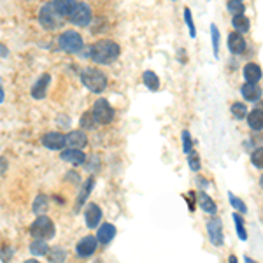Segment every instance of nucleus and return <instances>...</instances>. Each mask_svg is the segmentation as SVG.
Here are the masks:
<instances>
[{"label":"nucleus","mask_w":263,"mask_h":263,"mask_svg":"<svg viewBox=\"0 0 263 263\" xmlns=\"http://www.w3.org/2000/svg\"><path fill=\"white\" fill-rule=\"evenodd\" d=\"M121 55V48L116 40L100 39L90 46V60L97 65H111Z\"/></svg>","instance_id":"obj_1"},{"label":"nucleus","mask_w":263,"mask_h":263,"mask_svg":"<svg viewBox=\"0 0 263 263\" xmlns=\"http://www.w3.org/2000/svg\"><path fill=\"white\" fill-rule=\"evenodd\" d=\"M81 83L92 93H102L107 88V76L97 67H84L81 71Z\"/></svg>","instance_id":"obj_2"},{"label":"nucleus","mask_w":263,"mask_h":263,"mask_svg":"<svg viewBox=\"0 0 263 263\" xmlns=\"http://www.w3.org/2000/svg\"><path fill=\"white\" fill-rule=\"evenodd\" d=\"M37 19H39V25L48 32H53L56 28H60L63 25V18L56 12V9L53 7L51 0L49 2H44L39 9V14H37Z\"/></svg>","instance_id":"obj_3"},{"label":"nucleus","mask_w":263,"mask_h":263,"mask_svg":"<svg viewBox=\"0 0 263 263\" xmlns=\"http://www.w3.org/2000/svg\"><path fill=\"white\" fill-rule=\"evenodd\" d=\"M28 232H30V235L34 237V239L49 240L55 237L56 227H55V223H53V220H49L46 214H40L34 220V223H32L30 228H28Z\"/></svg>","instance_id":"obj_4"},{"label":"nucleus","mask_w":263,"mask_h":263,"mask_svg":"<svg viewBox=\"0 0 263 263\" xmlns=\"http://www.w3.org/2000/svg\"><path fill=\"white\" fill-rule=\"evenodd\" d=\"M58 48H60V51L67 53V55H77V53L83 51L84 40L79 32L65 30L63 34L58 37Z\"/></svg>","instance_id":"obj_5"},{"label":"nucleus","mask_w":263,"mask_h":263,"mask_svg":"<svg viewBox=\"0 0 263 263\" xmlns=\"http://www.w3.org/2000/svg\"><path fill=\"white\" fill-rule=\"evenodd\" d=\"M67 19L72 25H76V27H88V25H92V19H93L92 6H90L88 2H83V0L76 2Z\"/></svg>","instance_id":"obj_6"},{"label":"nucleus","mask_w":263,"mask_h":263,"mask_svg":"<svg viewBox=\"0 0 263 263\" xmlns=\"http://www.w3.org/2000/svg\"><path fill=\"white\" fill-rule=\"evenodd\" d=\"M92 116L97 121V125H109L114 120V109L105 98H97L92 107Z\"/></svg>","instance_id":"obj_7"},{"label":"nucleus","mask_w":263,"mask_h":263,"mask_svg":"<svg viewBox=\"0 0 263 263\" xmlns=\"http://www.w3.org/2000/svg\"><path fill=\"white\" fill-rule=\"evenodd\" d=\"M207 233H209V240L211 244H214L216 248H221L223 246V223H221L220 217H212V220L207 221Z\"/></svg>","instance_id":"obj_8"},{"label":"nucleus","mask_w":263,"mask_h":263,"mask_svg":"<svg viewBox=\"0 0 263 263\" xmlns=\"http://www.w3.org/2000/svg\"><path fill=\"white\" fill-rule=\"evenodd\" d=\"M97 248H98L97 237L86 235L76 244V254L79 258H90V256H93V254H95Z\"/></svg>","instance_id":"obj_9"},{"label":"nucleus","mask_w":263,"mask_h":263,"mask_svg":"<svg viewBox=\"0 0 263 263\" xmlns=\"http://www.w3.org/2000/svg\"><path fill=\"white\" fill-rule=\"evenodd\" d=\"M102 221V209L100 205L95 204V202H90L86 204L84 207V223L88 228H98V225H100Z\"/></svg>","instance_id":"obj_10"},{"label":"nucleus","mask_w":263,"mask_h":263,"mask_svg":"<svg viewBox=\"0 0 263 263\" xmlns=\"http://www.w3.org/2000/svg\"><path fill=\"white\" fill-rule=\"evenodd\" d=\"M40 142L49 151H60L65 147V134H61V132H48V134L42 135Z\"/></svg>","instance_id":"obj_11"},{"label":"nucleus","mask_w":263,"mask_h":263,"mask_svg":"<svg viewBox=\"0 0 263 263\" xmlns=\"http://www.w3.org/2000/svg\"><path fill=\"white\" fill-rule=\"evenodd\" d=\"M88 146V135L83 130H71L65 134V147H74V149H83Z\"/></svg>","instance_id":"obj_12"},{"label":"nucleus","mask_w":263,"mask_h":263,"mask_svg":"<svg viewBox=\"0 0 263 263\" xmlns=\"http://www.w3.org/2000/svg\"><path fill=\"white\" fill-rule=\"evenodd\" d=\"M49 84H51V76H49V74H42V76L35 81V84L32 86V90H30L32 98H35V100H42V98H46Z\"/></svg>","instance_id":"obj_13"},{"label":"nucleus","mask_w":263,"mask_h":263,"mask_svg":"<svg viewBox=\"0 0 263 263\" xmlns=\"http://www.w3.org/2000/svg\"><path fill=\"white\" fill-rule=\"evenodd\" d=\"M60 158L65 163H71L72 167H81L86 162V155L81 149H74V147H67V149L61 151Z\"/></svg>","instance_id":"obj_14"},{"label":"nucleus","mask_w":263,"mask_h":263,"mask_svg":"<svg viewBox=\"0 0 263 263\" xmlns=\"http://www.w3.org/2000/svg\"><path fill=\"white\" fill-rule=\"evenodd\" d=\"M116 237V227H114L113 223H104V225H100L97 230V240H98V244H102V246H107L113 242V239Z\"/></svg>","instance_id":"obj_15"},{"label":"nucleus","mask_w":263,"mask_h":263,"mask_svg":"<svg viewBox=\"0 0 263 263\" xmlns=\"http://www.w3.org/2000/svg\"><path fill=\"white\" fill-rule=\"evenodd\" d=\"M93 188H95V178H93V176H92V178L86 179V183H84L83 190H81V191H79V195H77V199H76V205H74V211L79 212L81 209L84 207L86 200H88L90 193L93 191Z\"/></svg>","instance_id":"obj_16"},{"label":"nucleus","mask_w":263,"mask_h":263,"mask_svg":"<svg viewBox=\"0 0 263 263\" xmlns=\"http://www.w3.org/2000/svg\"><path fill=\"white\" fill-rule=\"evenodd\" d=\"M248 44H246V39L242 37L239 32H233V34L228 35V49L233 53V55H242L246 51Z\"/></svg>","instance_id":"obj_17"},{"label":"nucleus","mask_w":263,"mask_h":263,"mask_svg":"<svg viewBox=\"0 0 263 263\" xmlns=\"http://www.w3.org/2000/svg\"><path fill=\"white\" fill-rule=\"evenodd\" d=\"M240 93H242V97H244L248 102H258L261 98V95H263L261 88L258 86V83H246L240 88Z\"/></svg>","instance_id":"obj_18"},{"label":"nucleus","mask_w":263,"mask_h":263,"mask_svg":"<svg viewBox=\"0 0 263 263\" xmlns=\"http://www.w3.org/2000/svg\"><path fill=\"white\" fill-rule=\"evenodd\" d=\"M263 72H261V67L258 63H248L244 67V79L248 81V83H258V81L261 79Z\"/></svg>","instance_id":"obj_19"},{"label":"nucleus","mask_w":263,"mask_h":263,"mask_svg":"<svg viewBox=\"0 0 263 263\" xmlns=\"http://www.w3.org/2000/svg\"><path fill=\"white\" fill-rule=\"evenodd\" d=\"M246 118H248V125L251 130H256V132L263 130V111L260 107H256V109H253L251 113H248Z\"/></svg>","instance_id":"obj_20"},{"label":"nucleus","mask_w":263,"mask_h":263,"mask_svg":"<svg viewBox=\"0 0 263 263\" xmlns=\"http://www.w3.org/2000/svg\"><path fill=\"white\" fill-rule=\"evenodd\" d=\"M77 0H51L53 7L56 9V12L61 16V18H69V14H71L74 4H76Z\"/></svg>","instance_id":"obj_21"},{"label":"nucleus","mask_w":263,"mask_h":263,"mask_svg":"<svg viewBox=\"0 0 263 263\" xmlns=\"http://www.w3.org/2000/svg\"><path fill=\"white\" fill-rule=\"evenodd\" d=\"M48 209H49V199H48V195H44V193L37 195L35 200H34V204H32V211H34L37 216H40V214H46Z\"/></svg>","instance_id":"obj_22"},{"label":"nucleus","mask_w":263,"mask_h":263,"mask_svg":"<svg viewBox=\"0 0 263 263\" xmlns=\"http://www.w3.org/2000/svg\"><path fill=\"white\" fill-rule=\"evenodd\" d=\"M199 202H200V207H202V211L209 212V214H216V212H217L216 202L205 191H199Z\"/></svg>","instance_id":"obj_23"},{"label":"nucleus","mask_w":263,"mask_h":263,"mask_svg":"<svg viewBox=\"0 0 263 263\" xmlns=\"http://www.w3.org/2000/svg\"><path fill=\"white\" fill-rule=\"evenodd\" d=\"M142 83L149 92H158L160 90V79L153 71H146L142 74Z\"/></svg>","instance_id":"obj_24"},{"label":"nucleus","mask_w":263,"mask_h":263,"mask_svg":"<svg viewBox=\"0 0 263 263\" xmlns=\"http://www.w3.org/2000/svg\"><path fill=\"white\" fill-rule=\"evenodd\" d=\"M30 253L34 256H46L49 253V246H48V240L44 239H34V242L30 244Z\"/></svg>","instance_id":"obj_25"},{"label":"nucleus","mask_w":263,"mask_h":263,"mask_svg":"<svg viewBox=\"0 0 263 263\" xmlns=\"http://www.w3.org/2000/svg\"><path fill=\"white\" fill-rule=\"evenodd\" d=\"M232 25H233V28H235V32H239V34H246V32L249 30V19L246 18L244 14L233 16Z\"/></svg>","instance_id":"obj_26"},{"label":"nucleus","mask_w":263,"mask_h":263,"mask_svg":"<svg viewBox=\"0 0 263 263\" xmlns=\"http://www.w3.org/2000/svg\"><path fill=\"white\" fill-rule=\"evenodd\" d=\"M46 256L49 261H65L67 260V251L63 248H60V246H56V248H49V253Z\"/></svg>","instance_id":"obj_27"},{"label":"nucleus","mask_w":263,"mask_h":263,"mask_svg":"<svg viewBox=\"0 0 263 263\" xmlns=\"http://www.w3.org/2000/svg\"><path fill=\"white\" fill-rule=\"evenodd\" d=\"M84 168L90 172V174H95V172L100 170V158H98L97 155H90V156H86Z\"/></svg>","instance_id":"obj_28"},{"label":"nucleus","mask_w":263,"mask_h":263,"mask_svg":"<svg viewBox=\"0 0 263 263\" xmlns=\"http://www.w3.org/2000/svg\"><path fill=\"white\" fill-rule=\"evenodd\" d=\"M79 126L83 130H95L97 128V121L93 120V116H92V111L90 113H84L83 116H81V121H79Z\"/></svg>","instance_id":"obj_29"},{"label":"nucleus","mask_w":263,"mask_h":263,"mask_svg":"<svg viewBox=\"0 0 263 263\" xmlns=\"http://www.w3.org/2000/svg\"><path fill=\"white\" fill-rule=\"evenodd\" d=\"M230 109H232V114L237 120H244V118L248 116V107H246V104H242V102H233Z\"/></svg>","instance_id":"obj_30"},{"label":"nucleus","mask_w":263,"mask_h":263,"mask_svg":"<svg viewBox=\"0 0 263 263\" xmlns=\"http://www.w3.org/2000/svg\"><path fill=\"white\" fill-rule=\"evenodd\" d=\"M233 221H235L237 235L240 237V240H246V239H248V232H246L244 220H242V216H239V212H235V214H233Z\"/></svg>","instance_id":"obj_31"},{"label":"nucleus","mask_w":263,"mask_h":263,"mask_svg":"<svg viewBox=\"0 0 263 263\" xmlns=\"http://www.w3.org/2000/svg\"><path fill=\"white\" fill-rule=\"evenodd\" d=\"M184 21H186V27H188V30H190V37L195 39L196 30H195V23H193V16H191L190 7H184Z\"/></svg>","instance_id":"obj_32"},{"label":"nucleus","mask_w":263,"mask_h":263,"mask_svg":"<svg viewBox=\"0 0 263 263\" xmlns=\"http://www.w3.org/2000/svg\"><path fill=\"white\" fill-rule=\"evenodd\" d=\"M211 35H212V49H214V56H220V28L216 25H211Z\"/></svg>","instance_id":"obj_33"},{"label":"nucleus","mask_w":263,"mask_h":263,"mask_svg":"<svg viewBox=\"0 0 263 263\" xmlns=\"http://www.w3.org/2000/svg\"><path fill=\"white\" fill-rule=\"evenodd\" d=\"M228 11L232 12L233 16L235 14H244V4H242V0H228Z\"/></svg>","instance_id":"obj_34"},{"label":"nucleus","mask_w":263,"mask_h":263,"mask_svg":"<svg viewBox=\"0 0 263 263\" xmlns=\"http://www.w3.org/2000/svg\"><path fill=\"white\" fill-rule=\"evenodd\" d=\"M181 141H183V151L184 153H190V151H193V139L190 135V132L188 130H183V134H181Z\"/></svg>","instance_id":"obj_35"},{"label":"nucleus","mask_w":263,"mask_h":263,"mask_svg":"<svg viewBox=\"0 0 263 263\" xmlns=\"http://www.w3.org/2000/svg\"><path fill=\"white\" fill-rule=\"evenodd\" d=\"M186 156H188V163H190V168H191V170H193V172H199V170H200V167H202V165H200V156L196 155V151L193 149V151H190V153H188Z\"/></svg>","instance_id":"obj_36"},{"label":"nucleus","mask_w":263,"mask_h":263,"mask_svg":"<svg viewBox=\"0 0 263 263\" xmlns=\"http://www.w3.org/2000/svg\"><path fill=\"white\" fill-rule=\"evenodd\" d=\"M228 199H230V204H232L239 212H242V214H246V212H248V207H246V204L242 202L240 199H237L233 193H228Z\"/></svg>","instance_id":"obj_37"},{"label":"nucleus","mask_w":263,"mask_h":263,"mask_svg":"<svg viewBox=\"0 0 263 263\" xmlns=\"http://www.w3.org/2000/svg\"><path fill=\"white\" fill-rule=\"evenodd\" d=\"M251 163L256 168H263V147H258V149L253 151L251 155Z\"/></svg>","instance_id":"obj_38"},{"label":"nucleus","mask_w":263,"mask_h":263,"mask_svg":"<svg viewBox=\"0 0 263 263\" xmlns=\"http://www.w3.org/2000/svg\"><path fill=\"white\" fill-rule=\"evenodd\" d=\"M12 254H14V249H12V248L0 249V260H2V261H9L11 258H12Z\"/></svg>","instance_id":"obj_39"},{"label":"nucleus","mask_w":263,"mask_h":263,"mask_svg":"<svg viewBox=\"0 0 263 263\" xmlns=\"http://www.w3.org/2000/svg\"><path fill=\"white\" fill-rule=\"evenodd\" d=\"M56 121H58V126L61 128H71V118L67 116V114H60V116H56Z\"/></svg>","instance_id":"obj_40"},{"label":"nucleus","mask_w":263,"mask_h":263,"mask_svg":"<svg viewBox=\"0 0 263 263\" xmlns=\"http://www.w3.org/2000/svg\"><path fill=\"white\" fill-rule=\"evenodd\" d=\"M7 167H9V163H7V160L4 158V156H0V178H2V176L7 172Z\"/></svg>","instance_id":"obj_41"},{"label":"nucleus","mask_w":263,"mask_h":263,"mask_svg":"<svg viewBox=\"0 0 263 263\" xmlns=\"http://www.w3.org/2000/svg\"><path fill=\"white\" fill-rule=\"evenodd\" d=\"M9 56V48L6 44H0V58H7Z\"/></svg>","instance_id":"obj_42"},{"label":"nucleus","mask_w":263,"mask_h":263,"mask_svg":"<svg viewBox=\"0 0 263 263\" xmlns=\"http://www.w3.org/2000/svg\"><path fill=\"white\" fill-rule=\"evenodd\" d=\"M2 102H4V88L0 86V104H2Z\"/></svg>","instance_id":"obj_43"},{"label":"nucleus","mask_w":263,"mask_h":263,"mask_svg":"<svg viewBox=\"0 0 263 263\" xmlns=\"http://www.w3.org/2000/svg\"><path fill=\"white\" fill-rule=\"evenodd\" d=\"M230 263H237V258L233 256V254H232V256H230Z\"/></svg>","instance_id":"obj_44"},{"label":"nucleus","mask_w":263,"mask_h":263,"mask_svg":"<svg viewBox=\"0 0 263 263\" xmlns=\"http://www.w3.org/2000/svg\"><path fill=\"white\" fill-rule=\"evenodd\" d=\"M260 186L263 188V176H261V178H260Z\"/></svg>","instance_id":"obj_45"},{"label":"nucleus","mask_w":263,"mask_h":263,"mask_svg":"<svg viewBox=\"0 0 263 263\" xmlns=\"http://www.w3.org/2000/svg\"><path fill=\"white\" fill-rule=\"evenodd\" d=\"M174 2H176V0H174Z\"/></svg>","instance_id":"obj_46"}]
</instances>
